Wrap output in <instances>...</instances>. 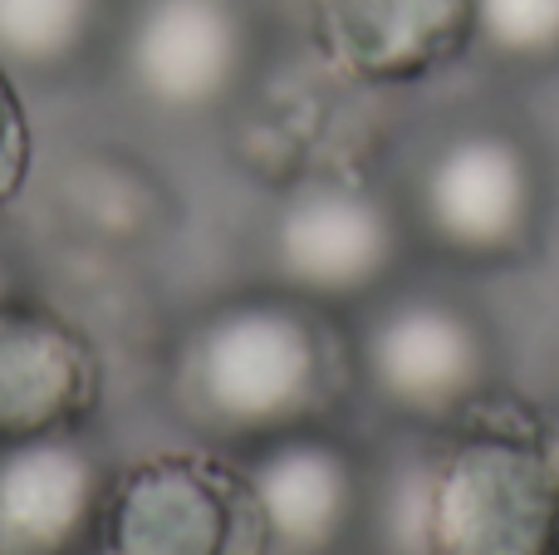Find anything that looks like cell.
<instances>
[{
	"label": "cell",
	"instance_id": "obj_1",
	"mask_svg": "<svg viewBox=\"0 0 559 555\" xmlns=\"http://www.w3.org/2000/svg\"><path fill=\"white\" fill-rule=\"evenodd\" d=\"M348 359L329 310L295 291H251L212 305L173 359L177 409L216 442H255L314 428L344 393Z\"/></svg>",
	"mask_w": 559,
	"mask_h": 555
},
{
	"label": "cell",
	"instance_id": "obj_2",
	"mask_svg": "<svg viewBox=\"0 0 559 555\" xmlns=\"http://www.w3.org/2000/svg\"><path fill=\"white\" fill-rule=\"evenodd\" d=\"M427 555H559V482L540 428L486 418L437 448Z\"/></svg>",
	"mask_w": 559,
	"mask_h": 555
},
{
	"label": "cell",
	"instance_id": "obj_3",
	"mask_svg": "<svg viewBox=\"0 0 559 555\" xmlns=\"http://www.w3.org/2000/svg\"><path fill=\"white\" fill-rule=\"evenodd\" d=\"M354 369L393 418L413 428H447L486 403L496 344L472 305L437 291H403L368 310Z\"/></svg>",
	"mask_w": 559,
	"mask_h": 555
},
{
	"label": "cell",
	"instance_id": "obj_4",
	"mask_svg": "<svg viewBox=\"0 0 559 555\" xmlns=\"http://www.w3.org/2000/svg\"><path fill=\"white\" fill-rule=\"evenodd\" d=\"M413 216L447 261L511 265L531 256L540 236L545 167L511 128H456L417 173Z\"/></svg>",
	"mask_w": 559,
	"mask_h": 555
},
{
	"label": "cell",
	"instance_id": "obj_5",
	"mask_svg": "<svg viewBox=\"0 0 559 555\" xmlns=\"http://www.w3.org/2000/svg\"><path fill=\"white\" fill-rule=\"evenodd\" d=\"M98 555H265L246 468L212 452H147L108 477Z\"/></svg>",
	"mask_w": 559,
	"mask_h": 555
},
{
	"label": "cell",
	"instance_id": "obj_6",
	"mask_svg": "<svg viewBox=\"0 0 559 555\" xmlns=\"http://www.w3.org/2000/svg\"><path fill=\"white\" fill-rule=\"evenodd\" d=\"M265 251L280 291L338 310L388 291L407 251V226L378 187L358 177H314L280 202Z\"/></svg>",
	"mask_w": 559,
	"mask_h": 555
},
{
	"label": "cell",
	"instance_id": "obj_7",
	"mask_svg": "<svg viewBox=\"0 0 559 555\" xmlns=\"http://www.w3.org/2000/svg\"><path fill=\"white\" fill-rule=\"evenodd\" d=\"M255 29L246 0H138L123 20V79L157 114H212L241 88Z\"/></svg>",
	"mask_w": 559,
	"mask_h": 555
},
{
	"label": "cell",
	"instance_id": "obj_8",
	"mask_svg": "<svg viewBox=\"0 0 559 555\" xmlns=\"http://www.w3.org/2000/svg\"><path fill=\"white\" fill-rule=\"evenodd\" d=\"M241 468L261 511L265 555H344L364 531L368 477L319 423L255 442Z\"/></svg>",
	"mask_w": 559,
	"mask_h": 555
},
{
	"label": "cell",
	"instance_id": "obj_9",
	"mask_svg": "<svg viewBox=\"0 0 559 555\" xmlns=\"http://www.w3.org/2000/svg\"><path fill=\"white\" fill-rule=\"evenodd\" d=\"M108 472L79 433L0 442V555H98Z\"/></svg>",
	"mask_w": 559,
	"mask_h": 555
},
{
	"label": "cell",
	"instance_id": "obj_10",
	"mask_svg": "<svg viewBox=\"0 0 559 555\" xmlns=\"http://www.w3.org/2000/svg\"><path fill=\"white\" fill-rule=\"evenodd\" d=\"M314 49L348 84H417L472 49L476 0H305Z\"/></svg>",
	"mask_w": 559,
	"mask_h": 555
},
{
	"label": "cell",
	"instance_id": "obj_11",
	"mask_svg": "<svg viewBox=\"0 0 559 555\" xmlns=\"http://www.w3.org/2000/svg\"><path fill=\"white\" fill-rule=\"evenodd\" d=\"M98 354L64 315L0 300V442L79 433L98 409Z\"/></svg>",
	"mask_w": 559,
	"mask_h": 555
},
{
	"label": "cell",
	"instance_id": "obj_12",
	"mask_svg": "<svg viewBox=\"0 0 559 555\" xmlns=\"http://www.w3.org/2000/svg\"><path fill=\"white\" fill-rule=\"evenodd\" d=\"M108 0H0V69L59 79L94 49Z\"/></svg>",
	"mask_w": 559,
	"mask_h": 555
},
{
	"label": "cell",
	"instance_id": "obj_13",
	"mask_svg": "<svg viewBox=\"0 0 559 555\" xmlns=\"http://www.w3.org/2000/svg\"><path fill=\"white\" fill-rule=\"evenodd\" d=\"M437 448L432 442H403V448L388 452L378 477L368 482L364 531L378 555H427V511H432Z\"/></svg>",
	"mask_w": 559,
	"mask_h": 555
},
{
	"label": "cell",
	"instance_id": "obj_14",
	"mask_svg": "<svg viewBox=\"0 0 559 555\" xmlns=\"http://www.w3.org/2000/svg\"><path fill=\"white\" fill-rule=\"evenodd\" d=\"M472 45L501 69H555L559 0H476Z\"/></svg>",
	"mask_w": 559,
	"mask_h": 555
},
{
	"label": "cell",
	"instance_id": "obj_15",
	"mask_svg": "<svg viewBox=\"0 0 559 555\" xmlns=\"http://www.w3.org/2000/svg\"><path fill=\"white\" fill-rule=\"evenodd\" d=\"M29 167V118L25 104H20L15 79L0 69V202L15 197V187L25 182Z\"/></svg>",
	"mask_w": 559,
	"mask_h": 555
},
{
	"label": "cell",
	"instance_id": "obj_16",
	"mask_svg": "<svg viewBox=\"0 0 559 555\" xmlns=\"http://www.w3.org/2000/svg\"><path fill=\"white\" fill-rule=\"evenodd\" d=\"M540 442H545V458H550V468H555V482H559V409H555L550 418L540 423Z\"/></svg>",
	"mask_w": 559,
	"mask_h": 555
}]
</instances>
